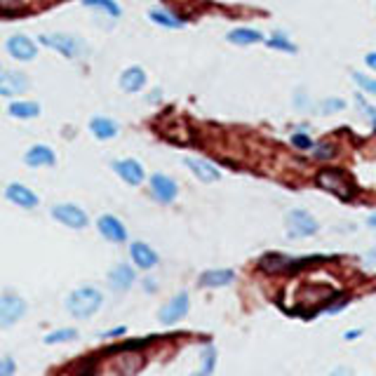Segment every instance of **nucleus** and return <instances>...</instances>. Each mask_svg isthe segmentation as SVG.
<instances>
[{
	"instance_id": "f257e3e1",
	"label": "nucleus",
	"mask_w": 376,
	"mask_h": 376,
	"mask_svg": "<svg viewBox=\"0 0 376 376\" xmlns=\"http://www.w3.org/2000/svg\"><path fill=\"white\" fill-rule=\"evenodd\" d=\"M104 303V296L97 287H80V290H73L66 298V308L73 318H92L94 313L102 308Z\"/></svg>"
},
{
	"instance_id": "f03ea898",
	"label": "nucleus",
	"mask_w": 376,
	"mask_h": 376,
	"mask_svg": "<svg viewBox=\"0 0 376 376\" xmlns=\"http://www.w3.org/2000/svg\"><path fill=\"white\" fill-rule=\"evenodd\" d=\"M40 43L69 59L87 57V43L80 40L78 36H69V33H45V36H40Z\"/></svg>"
},
{
	"instance_id": "7ed1b4c3",
	"label": "nucleus",
	"mask_w": 376,
	"mask_h": 376,
	"mask_svg": "<svg viewBox=\"0 0 376 376\" xmlns=\"http://www.w3.org/2000/svg\"><path fill=\"white\" fill-rule=\"evenodd\" d=\"M285 228L292 240H298V237H308V235L318 233L320 224L311 212H306V209H290L285 217Z\"/></svg>"
},
{
	"instance_id": "20e7f679",
	"label": "nucleus",
	"mask_w": 376,
	"mask_h": 376,
	"mask_svg": "<svg viewBox=\"0 0 376 376\" xmlns=\"http://www.w3.org/2000/svg\"><path fill=\"white\" fill-rule=\"evenodd\" d=\"M52 219L59 221V224H64V226H69V228H73V231H80V228H85V226L90 224V217H87L85 209L78 207V204H73V202L54 204Z\"/></svg>"
},
{
	"instance_id": "39448f33",
	"label": "nucleus",
	"mask_w": 376,
	"mask_h": 376,
	"mask_svg": "<svg viewBox=\"0 0 376 376\" xmlns=\"http://www.w3.org/2000/svg\"><path fill=\"white\" fill-rule=\"evenodd\" d=\"M26 313V301L16 294H3L0 296V327L8 329L14 327Z\"/></svg>"
},
{
	"instance_id": "423d86ee",
	"label": "nucleus",
	"mask_w": 376,
	"mask_h": 376,
	"mask_svg": "<svg viewBox=\"0 0 376 376\" xmlns=\"http://www.w3.org/2000/svg\"><path fill=\"white\" fill-rule=\"evenodd\" d=\"M318 184L322 186L325 191L334 193V196H339V198H351L353 191H355L351 179H348L341 169H325V172H320Z\"/></svg>"
},
{
	"instance_id": "0eeeda50",
	"label": "nucleus",
	"mask_w": 376,
	"mask_h": 376,
	"mask_svg": "<svg viewBox=\"0 0 376 376\" xmlns=\"http://www.w3.org/2000/svg\"><path fill=\"white\" fill-rule=\"evenodd\" d=\"M5 49H8V54L12 59H16V62H33V59L38 57V45L29 36H24V33H16V36L10 38Z\"/></svg>"
},
{
	"instance_id": "6e6552de",
	"label": "nucleus",
	"mask_w": 376,
	"mask_h": 376,
	"mask_svg": "<svg viewBox=\"0 0 376 376\" xmlns=\"http://www.w3.org/2000/svg\"><path fill=\"white\" fill-rule=\"evenodd\" d=\"M31 80L21 71H3L0 73V97H19L29 90Z\"/></svg>"
},
{
	"instance_id": "1a4fd4ad",
	"label": "nucleus",
	"mask_w": 376,
	"mask_h": 376,
	"mask_svg": "<svg viewBox=\"0 0 376 376\" xmlns=\"http://www.w3.org/2000/svg\"><path fill=\"white\" fill-rule=\"evenodd\" d=\"M148 186H151L153 198H156L158 202H163V204H169L176 198V193H179V186H176V181L172 179V176L160 174V172L151 176Z\"/></svg>"
},
{
	"instance_id": "9d476101",
	"label": "nucleus",
	"mask_w": 376,
	"mask_h": 376,
	"mask_svg": "<svg viewBox=\"0 0 376 376\" xmlns=\"http://www.w3.org/2000/svg\"><path fill=\"white\" fill-rule=\"evenodd\" d=\"M188 308H191V298H188L186 292H181V294L169 298V301L160 308V322H165V325L179 322V320L188 313Z\"/></svg>"
},
{
	"instance_id": "9b49d317",
	"label": "nucleus",
	"mask_w": 376,
	"mask_h": 376,
	"mask_svg": "<svg viewBox=\"0 0 376 376\" xmlns=\"http://www.w3.org/2000/svg\"><path fill=\"white\" fill-rule=\"evenodd\" d=\"M113 172L130 186H139L146 179V172H143L141 163H137L134 158H125V160H115L113 163Z\"/></svg>"
},
{
	"instance_id": "f8f14e48",
	"label": "nucleus",
	"mask_w": 376,
	"mask_h": 376,
	"mask_svg": "<svg viewBox=\"0 0 376 376\" xmlns=\"http://www.w3.org/2000/svg\"><path fill=\"white\" fill-rule=\"evenodd\" d=\"M184 165L188 169H191L193 174H196V179H200L202 184H214V181L221 179V169L217 167V165H212L209 160L204 158H186Z\"/></svg>"
},
{
	"instance_id": "ddd939ff",
	"label": "nucleus",
	"mask_w": 376,
	"mask_h": 376,
	"mask_svg": "<svg viewBox=\"0 0 376 376\" xmlns=\"http://www.w3.org/2000/svg\"><path fill=\"white\" fill-rule=\"evenodd\" d=\"M97 228L108 242H118L120 245V242L127 240V228L123 226V221H120L118 217H113V214H104V217H99Z\"/></svg>"
},
{
	"instance_id": "4468645a",
	"label": "nucleus",
	"mask_w": 376,
	"mask_h": 376,
	"mask_svg": "<svg viewBox=\"0 0 376 376\" xmlns=\"http://www.w3.org/2000/svg\"><path fill=\"white\" fill-rule=\"evenodd\" d=\"M5 198H8L12 204H16V207H24V209H33V207H38V202H40L36 193L24 184H10L5 188Z\"/></svg>"
},
{
	"instance_id": "2eb2a0df",
	"label": "nucleus",
	"mask_w": 376,
	"mask_h": 376,
	"mask_svg": "<svg viewBox=\"0 0 376 376\" xmlns=\"http://www.w3.org/2000/svg\"><path fill=\"white\" fill-rule=\"evenodd\" d=\"M134 280H137L134 268L127 266V263H118V266H113L108 273V287L113 292H127L134 285Z\"/></svg>"
},
{
	"instance_id": "dca6fc26",
	"label": "nucleus",
	"mask_w": 376,
	"mask_h": 376,
	"mask_svg": "<svg viewBox=\"0 0 376 376\" xmlns=\"http://www.w3.org/2000/svg\"><path fill=\"white\" fill-rule=\"evenodd\" d=\"M130 257H132V261L137 263V268H141V270H151L153 266H158V254L153 247H148L146 242H132Z\"/></svg>"
},
{
	"instance_id": "f3484780",
	"label": "nucleus",
	"mask_w": 376,
	"mask_h": 376,
	"mask_svg": "<svg viewBox=\"0 0 376 376\" xmlns=\"http://www.w3.org/2000/svg\"><path fill=\"white\" fill-rule=\"evenodd\" d=\"M146 87V71L141 66H130L120 73V90L127 94L141 92Z\"/></svg>"
},
{
	"instance_id": "a211bd4d",
	"label": "nucleus",
	"mask_w": 376,
	"mask_h": 376,
	"mask_svg": "<svg viewBox=\"0 0 376 376\" xmlns=\"http://www.w3.org/2000/svg\"><path fill=\"white\" fill-rule=\"evenodd\" d=\"M24 163L29 165V167H52V165H57V156H54V151L49 146L36 143V146H31L29 151H26Z\"/></svg>"
},
{
	"instance_id": "6ab92c4d",
	"label": "nucleus",
	"mask_w": 376,
	"mask_h": 376,
	"mask_svg": "<svg viewBox=\"0 0 376 376\" xmlns=\"http://www.w3.org/2000/svg\"><path fill=\"white\" fill-rule=\"evenodd\" d=\"M90 132H92L94 139L108 141L118 134V123H115L113 118H108V115H94V118L90 120Z\"/></svg>"
},
{
	"instance_id": "aec40b11",
	"label": "nucleus",
	"mask_w": 376,
	"mask_h": 376,
	"mask_svg": "<svg viewBox=\"0 0 376 376\" xmlns=\"http://www.w3.org/2000/svg\"><path fill=\"white\" fill-rule=\"evenodd\" d=\"M235 280V273L231 268H212V270H204L200 275V287H226Z\"/></svg>"
},
{
	"instance_id": "412c9836",
	"label": "nucleus",
	"mask_w": 376,
	"mask_h": 376,
	"mask_svg": "<svg viewBox=\"0 0 376 376\" xmlns=\"http://www.w3.org/2000/svg\"><path fill=\"white\" fill-rule=\"evenodd\" d=\"M148 19H151L153 24L163 26V29H181V26L186 24L181 16H176L174 12H169V10H160V8H153L151 12H148Z\"/></svg>"
},
{
	"instance_id": "4be33fe9",
	"label": "nucleus",
	"mask_w": 376,
	"mask_h": 376,
	"mask_svg": "<svg viewBox=\"0 0 376 376\" xmlns=\"http://www.w3.org/2000/svg\"><path fill=\"white\" fill-rule=\"evenodd\" d=\"M263 33L257 29H247V26H240V29H233L228 33V43L233 45H254V43H261Z\"/></svg>"
},
{
	"instance_id": "5701e85b",
	"label": "nucleus",
	"mask_w": 376,
	"mask_h": 376,
	"mask_svg": "<svg viewBox=\"0 0 376 376\" xmlns=\"http://www.w3.org/2000/svg\"><path fill=\"white\" fill-rule=\"evenodd\" d=\"M8 113L16 120H33L40 115V106L36 102H12L8 106Z\"/></svg>"
},
{
	"instance_id": "b1692460",
	"label": "nucleus",
	"mask_w": 376,
	"mask_h": 376,
	"mask_svg": "<svg viewBox=\"0 0 376 376\" xmlns=\"http://www.w3.org/2000/svg\"><path fill=\"white\" fill-rule=\"evenodd\" d=\"M214 369H217V348L214 346H207L200 355V369L193 372L191 376H212Z\"/></svg>"
},
{
	"instance_id": "393cba45",
	"label": "nucleus",
	"mask_w": 376,
	"mask_h": 376,
	"mask_svg": "<svg viewBox=\"0 0 376 376\" xmlns=\"http://www.w3.org/2000/svg\"><path fill=\"white\" fill-rule=\"evenodd\" d=\"M82 5L90 10H97V12H102V14H108V16L123 14V10H120V5L115 3V0H82Z\"/></svg>"
},
{
	"instance_id": "a878e982",
	"label": "nucleus",
	"mask_w": 376,
	"mask_h": 376,
	"mask_svg": "<svg viewBox=\"0 0 376 376\" xmlns=\"http://www.w3.org/2000/svg\"><path fill=\"white\" fill-rule=\"evenodd\" d=\"M268 47L273 49H280V52H287V54H294L296 52V45L287 38L285 31H273V36L268 38Z\"/></svg>"
},
{
	"instance_id": "bb28decb",
	"label": "nucleus",
	"mask_w": 376,
	"mask_h": 376,
	"mask_svg": "<svg viewBox=\"0 0 376 376\" xmlns=\"http://www.w3.org/2000/svg\"><path fill=\"white\" fill-rule=\"evenodd\" d=\"M346 108V102L339 97H331V99H322V102L318 104V113L320 115H329V113H341V110Z\"/></svg>"
},
{
	"instance_id": "cd10ccee",
	"label": "nucleus",
	"mask_w": 376,
	"mask_h": 376,
	"mask_svg": "<svg viewBox=\"0 0 376 376\" xmlns=\"http://www.w3.org/2000/svg\"><path fill=\"white\" fill-rule=\"evenodd\" d=\"M75 336H78V331L75 329H71V327H66V329H57V331H52V334H47L45 336V344H62V341H73Z\"/></svg>"
},
{
	"instance_id": "c85d7f7f",
	"label": "nucleus",
	"mask_w": 376,
	"mask_h": 376,
	"mask_svg": "<svg viewBox=\"0 0 376 376\" xmlns=\"http://www.w3.org/2000/svg\"><path fill=\"white\" fill-rule=\"evenodd\" d=\"M353 80H355L367 94H376V80L374 78H369V75H364V73H353Z\"/></svg>"
},
{
	"instance_id": "c756f323",
	"label": "nucleus",
	"mask_w": 376,
	"mask_h": 376,
	"mask_svg": "<svg viewBox=\"0 0 376 376\" xmlns=\"http://www.w3.org/2000/svg\"><path fill=\"white\" fill-rule=\"evenodd\" d=\"M292 143H294V148H298V151H311V148L315 146L311 137H308V134H301V132L292 137Z\"/></svg>"
},
{
	"instance_id": "7c9ffc66",
	"label": "nucleus",
	"mask_w": 376,
	"mask_h": 376,
	"mask_svg": "<svg viewBox=\"0 0 376 376\" xmlns=\"http://www.w3.org/2000/svg\"><path fill=\"white\" fill-rule=\"evenodd\" d=\"M57 376H92V369L85 367V364H73V367L64 369V372H59Z\"/></svg>"
},
{
	"instance_id": "2f4dec72",
	"label": "nucleus",
	"mask_w": 376,
	"mask_h": 376,
	"mask_svg": "<svg viewBox=\"0 0 376 376\" xmlns=\"http://www.w3.org/2000/svg\"><path fill=\"white\" fill-rule=\"evenodd\" d=\"M16 364L12 357H0V376H12Z\"/></svg>"
},
{
	"instance_id": "473e14b6",
	"label": "nucleus",
	"mask_w": 376,
	"mask_h": 376,
	"mask_svg": "<svg viewBox=\"0 0 376 376\" xmlns=\"http://www.w3.org/2000/svg\"><path fill=\"white\" fill-rule=\"evenodd\" d=\"M329 376H355V374H353V369H348V367H336V369H331Z\"/></svg>"
},
{
	"instance_id": "72a5a7b5",
	"label": "nucleus",
	"mask_w": 376,
	"mask_h": 376,
	"mask_svg": "<svg viewBox=\"0 0 376 376\" xmlns=\"http://www.w3.org/2000/svg\"><path fill=\"white\" fill-rule=\"evenodd\" d=\"M357 336H362V329H348V331H344V339L346 341H355Z\"/></svg>"
},
{
	"instance_id": "f704fd0d",
	"label": "nucleus",
	"mask_w": 376,
	"mask_h": 376,
	"mask_svg": "<svg viewBox=\"0 0 376 376\" xmlns=\"http://www.w3.org/2000/svg\"><path fill=\"white\" fill-rule=\"evenodd\" d=\"M364 64H367V66H369V69H372V71H376V52L367 54V57H364Z\"/></svg>"
},
{
	"instance_id": "c9c22d12",
	"label": "nucleus",
	"mask_w": 376,
	"mask_h": 376,
	"mask_svg": "<svg viewBox=\"0 0 376 376\" xmlns=\"http://www.w3.org/2000/svg\"><path fill=\"white\" fill-rule=\"evenodd\" d=\"M123 334H125V327H115V329H108L104 336H106V339H110V336H123Z\"/></svg>"
},
{
	"instance_id": "e433bc0d",
	"label": "nucleus",
	"mask_w": 376,
	"mask_h": 376,
	"mask_svg": "<svg viewBox=\"0 0 376 376\" xmlns=\"http://www.w3.org/2000/svg\"><path fill=\"white\" fill-rule=\"evenodd\" d=\"M143 287H146L148 292H153V290H156V282H153L151 278H148V280H143Z\"/></svg>"
},
{
	"instance_id": "4c0bfd02",
	"label": "nucleus",
	"mask_w": 376,
	"mask_h": 376,
	"mask_svg": "<svg viewBox=\"0 0 376 376\" xmlns=\"http://www.w3.org/2000/svg\"><path fill=\"white\" fill-rule=\"evenodd\" d=\"M367 226H369V228H376V214H369Z\"/></svg>"
},
{
	"instance_id": "58836bf2",
	"label": "nucleus",
	"mask_w": 376,
	"mask_h": 376,
	"mask_svg": "<svg viewBox=\"0 0 376 376\" xmlns=\"http://www.w3.org/2000/svg\"><path fill=\"white\" fill-rule=\"evenodd\" d=\"M367 261H369V263H376V250L367 252Z\"/></svg>"
},
{
	"instance_id": "ea45409f",
	"label": "nucleus",
	"mask_w": 376,
	"mask_h": 376,
	"mask_svg": "<svg viewBox=\"0 0 376 376\" xmlns=\"http://www.w3.org/2000/svg\"><path fill=\"white\" fill-rule=\"evenodd\" d=\"M0 73H3V66H0Z\"/></svg>"
}]
</instances>
